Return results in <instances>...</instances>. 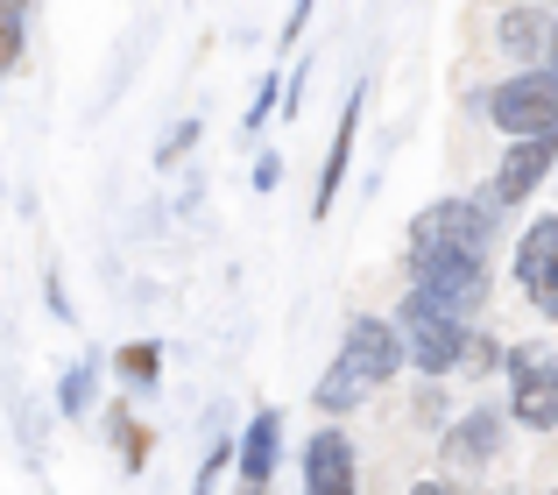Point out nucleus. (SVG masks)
I'll use <instances>...</instances> for the list:
<instances>
[{"mask_svg": "<svg viewBox=\"0 0 558 495\" xmlns=\"http://www.w3.org/2000/svg\"><path fill=\"white\" fill-rule=\"evenodd\" d=\"M403 333L389 326V318H347V340H340V361H332L326 375H318V389H312V403L326 418H340V411H354L361 397H375L381 383H389L396 369H403Z\"/></svg>", "mask_w": 558, "mask_h": 495, "instance_id": "obj_1", "label": "nucleus"}, {"mask_svg": "<svg viewBox=\"0 0 558 495\" xmlns=\"http://www.w3.org/2000/svg\"><path fill=\"white\" fill-rule=\"evenodd\" d=\"M488 113L502 135H558V64H537V71H517L488 93Z\"/></svg>", "mask_w": 558, "mask_h": 495, "instance_id": "obj_2", "label": "nucleus"}, {"mask_svg": "<svg viewBox=\"0 0 558 495\" xmlns=\"http://www.w3.org/2000/svg\"><path fill=\"white\" fill-rule=\"evenodd\" d=\"M410 247H452V255L488 262L495 206H481V198H438V206H424L417 220H410Z\"/></svg>", "mask_w": 558, "mask_h": 495, "instance_id": "obj_3", "label": "nucleus"}, {"mask_svg": "<svg viewBox=\"0 0 558 495\" xmlns=\"http://www.w3.org/2000/svg\"><path fill=\"white\" fill-rule=\"evenodd\" d=\"M403 354H410V369H424V383H446V375H460V354H466V326L460 318H438L432 304L410 290L403 298Z\"/></svg>", "mask_w": 558, "mask_h": 495, "instance_id": "obj_4", "label": "nucleus"}, {"mask_svg": "<svg viewBox=\"0 0 558 495\" xmlns=\"http://www.w3.org/2000/svg\"><path fill=\"white\" fill-rule=\"evenodd\" d=\"M551 164H558V135H523V142H509V156L495 164L488 192H481V206H495V213L523 206V198H531L537 184L551 178Z\"/></svg>", "mask_w": 558, "mask_h": 495, "instance_id": "obj_5", "label": "nucleus"}, {"mask_svg": "<svg viewBox=\"0 0 558 495\" xmlns=\"http://www.w3.org/2000/svg\"><path fill=\"white\" fill-rule=\"evenodd\" d=\"M517 283H523V298H531L545 318H558V213L523 234V247H517Z\"/></svg>", "mask_w": 558, "mask_h": 495, "instance_id": "obj_6", "label": "nucleus"}, {"mask_svg": "<svg viewBox=\"0 0 558 495\" xmlns=\"http://www.w3.org/2000/svg\"><path fill=\"white\" fill-rule=\"evenodd\" d=\"M304 495H354V446H347V432L318 425L304 439Z\"/></svg>", "mask_w": 558, "mask_h": 495, "instance_id": "obj_7", "label": "nucleus"}, {"mask_svg": "<svg viewBox=\"0 0 558 495\" xmlns=\"http://www.w3.org/2000/svg\"><path fill=\"white\" fill-rule=\"evenodd\" d=\"M276 454H283V418L276 411H255L241 432V495H262L276 474Z\"/></svg>", "mask_w": 558, "mask_h": 495, "instance_id": "obj_8", "label": "nucleus"}, {"mask_svg": "<svg viewBox=\"0 0 558 495\" xmlns=\"http://www.w3.org/2000/svg\"><path fill=\"white\" fill-rule=\"evenodd\" d=\"M502 425H509V411H495V403H481V411H466L460 425L446 432V454L460 460V468H488V460L502 454Z\"/></svg>", "mask_w": 558, "mask_h": 495, "instance_id": "obj_9", "label": "nucleus"}, {"mask_svg": "<svg viewBox=\"0 0 558 495\" xmlns=\"http://www.w3.org/2000/svg\"><path fill=\"white\" fill-rule=\"evenodd\" d=\"M361 107H368V85H354V99H347V113H340V135H332V156H326V170H318V198H312V213H318V220H326V213H332V198H340L347 156H354V135H361Z\"/></svg>", "mask_w": 558, "mask_h": 495, "instance_id": "obj_10", "label": "nucleus"}, {"mask_svg": "<svg viewBox=\"0 0 558 495\" xmlns=\"http://www.w3.org/2000/svg\"><path fill=\"white\" fill-rule=\"evenodd\" d=\"M495 36H502V50L517 57L523 71H537V64H545V50H551V14L545 8H509Z\"/></svg>", "mask_w": 558, "mask_h": 495, "instance_id": "obj_11", "label": "nucleus"}, {"mask_svg": "<svg viewBox=\"0 0 558 495\" xmlns=\"http://www.w3.org/2000/svg\"><path fill=\"white\" fill-rule=\"evenodd\" d=\"M509 418L531 432H551L558 425V383H517L509 389Z\"/></svg>", "mask_w": 558, "mask_h": 495, "instance_id": "obj_12", "label": "nucleus"}, {"mask_svg": "<svg viewBox=\"0 0 558 495\" xmlns=\"http://www.w3.org/2000/svg\"><path fill=\"white\" fill-rule=\"evenodd\" d=\"M509 389L517 383H558V347H545V340H523V347H509Z\"/></svg>", "mask_w": 558, "mask_h": 495, "instance_id": "obj_13", "label": "nucleus"}, {"mask_svg": "<svg viewBox=\"0 0 558 495\" xmlns=\"http://www.w3.org/2000/svg\"><path fill=\"white\" fill-rule=\"evenodd\" d=\"M113 369H121L135 389H149L156 375H163V347H156V340H128L121 354H113Z\"/></svg>", "mask_w": 558, "mask_h": 495, "instance_id": "obj_14", "label": "nucleus"}, {"mask_svg": "<svg viewBox=\"0 0 558 495\" xmlns=\"http://www.w3.org/2000/svg\"><path fill=\"white\" fill-rule=\"evenodd\" d=\"M22 43H28V0H0V71L22 64Z\"/></svg>", "mask_w": 558, "mask_h": 495, "instance_id": "obj_15", "label": "nucleus"}, {"mask_svg": "<svg viewBox=\"0 0 558 495\" xmlns=\"http://www.w3.org/2000/svg\"><path fill=\"white\" fill-rule=\"evenodd\" d=\"M93 383H99V361H78V369L57 383V411H64V418H85V403H93Z\"/></svg>", "mask_w": 558, "mask_h": 495, "instance_id": "obj_16", "label": "nucleus"}, {"mask_svg": "<svg viewBox=\"0 0 558 495\" xmlns=\"http://www.w3.org/2000/svg\"><path fill=\"white\" fill-rule=\"evenodd\" d=\"M509 361V347H495L488 333H466V354H460V375H488V369H502Z\"/></svg>", "mask_w": 558, "mask_h": 495, "instance_id": "obj_17", "label": "nucleus"}, {"mask_svg": "<svg viewBox=\"0 0 558 495\" xmlns=\"http://www.w3.org/2000/svg\"><path fill=\"white\" fill-rule=\"evenodd\" d=\"M276 99H283V79L269 71V79H262V93H255V107H247V135H255V128L269 121V107H276Z\"/></svg>", "mask_w": 558, "mask_h": 495, "instance_id": "obj_18", "label": "nucleus"}, {"mask_svg": "<svg viewBox=\"0 0 558 495\" xmlns=\"http://www.w3.org/2000/svg\"><path fill=\"white\" fill-rule=\"evenodd\" d=\"M417 425H446V383L417 389Z\"/></svg>", "mask_w": 558, "mask_h": 495, "instance_id": "obj_19", "label": "nucleus"}, {"mask_svg": "<svg viewBox=\"0 0 558 495\" xmlns=\"http://www.w3.org/2000/svg\"><path fill=\"white\" fill-rule=\"evenodd\" d=\"M113 432H121V454H128V468H135V460H142V446H149V439H142V425H135L128 411H113Z\"/></svg>", "mask_w": 558, "mask_h": 495, "instance_id": "obj_20", "label": "nucleus"}, {"mask_svg": "<svg viewBox=\"0 0 558 495\" xmlns=\"http://www.w3.org/2000/svg\"><path fill=\"white\" fill-rule=\"evenodd\" d=\"M227 460H233V446H213V454H205V468H198V488H191V495H213V482L227 474Z\"/></svg>", "mask_w": 558, "mask_h": 495, "instance_id": "obj_21", "label": "nucleus"}, {"mask_svg": "<svg viewBox=\"0 0 558 495\" xmlns=\"http://www.w3.org/2000/svg\"><path fill=\"white\" fill-rule=\"evenodd\" d=\"M191 142H198V121H184V128H178V135H170V142H163V149H156V164H178V156L191 149Z\"/></svg>", "mask_w": 558, "mask_h": 495, "instance_id": "obj_22", "label": "nucleus"}, {"mask_svg": "<svg viewBox=\"0 0 558 495\" xmlns=\"http://www.w3.org/2000/svg\"><path fill=\"white\" fill-rule=\"evenodd\" d=\"M276 184H283V164H276V156H262V164H255V192H276Z\"/></svg>", "mask_w": 558, "mask_h": 495, "instance_id": "obj_23", "label": "nucleus"}, {"mask_svg": "<svg viewBox=\"0 0 558 495\" xmlns=\"http://www.w3.org/2000/svg\"><path fill=\"white\" fill-rule=\"evenodd\" d=\"M304 22H312V0H298V8H290V22H283V43H298V36H304Z\"/></svg>", "mask_w": 558, "mask_h": 495, "instance_id": "obj_24", "label": "nucleus"}, {"mask_svg": "<svg viewBox=\"0 0 558 495\" xmlns=\"http://www.w3.org/2000/svg\"><path fill=\"white\" fill-rule=\"evenodd\" d=\"M410 495H460V488H452V482H417Z\"/></svg>", "mask_w": 558, "mask_h": 495, "instance_id": "obj_25", "label": "nucleus"}, {"mask_svg": "<svg viewBox=\"0 0 558 495\" xmlns=\"http://www.w3.org/2000/svg\"><path fill=\"white\" fill-rule=\"evenodd\" d=\"M545 64H558V14H551V50H545Z\"/></svg>", "mask_w": 558, "mask_h": 495, "instance_id": "obj_26", "label": "nucleus"}, {"mask_svg": "<svg viewBox=\"0 0 558 495\" xmlns=\"http://www.w3.org/2000/svg\"><path fill=\"white\" fill-rule=\"evenodd\" d=\"M523 8H558V0H523Z\"/></svg>", "mask_w": 558, "mask_h": 495, "instance_id": "obj_27", "label": "nucleus"}, {"mask_svg": "<svg viewBox=\"0 0 558 495\" xmlns=\"http://www.w3.org/2000/svg\"><path fill=\"white\" fill-rule=\"evenodd\" d=\"M551 495H558V488H551Z\"/></svg>", "mask_w": 558, "mask_h": 495, "instance_id": "obj_28", "label": "nucleus"}]
</instances>
